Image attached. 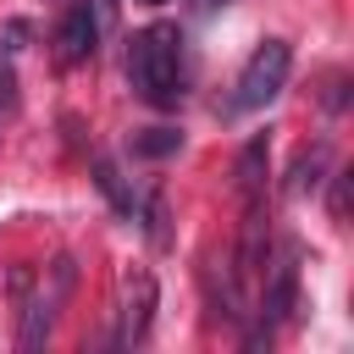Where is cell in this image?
I'll use <instances>...</instances> for the list:
<instances>
[{
    "label": "cell",
    "mask_w": 354,
    "mask_h": 354,
    "mask_svg": "<svg viewBox=\"0 0 354 354\" xmlns=\"http://www.w3.org/2000/svg\"><path fill=\"white\" fill-rule=\"evenodd\" d=\"M127 83L155 111H171L188 94V55H183L177 22H149L127 39Z\"/></svg>",
    "instance_id": "obj_1"
},
{
    "label": "cell",
    "mask_w": 354,
    "mask_h": 354,
    "mask_svg": "<svg viewBox=\"0 0 354 354\" xmlns=\"http://www.w3.org/2000/svg\"><path fill=\"white\" fill-rule=\"evenodd\" d=\"M288 66H293V44H288V39H260L254 55L243 61L238 83H232V111H266V105L282 94Z\"/></svg>",
    "instance_id": "obj_2"
},
{
    "label": "cell",
    "mask_w": 354,
    "mask_h": 354,
    "mask_svg": "<svg viewBox=\"0 0 354 354\" xmlns=\"http://www.w3.org/2000/svg\"><path fill=\"white\" fill-rule=\"evenodd\" d=\"M111 22V0H72L61 28H55V61L61 66H83L100 50V28Z\"/></svg>",
    "instance_id": "obj_3"
},
{
    "label": "cell",
    "mask_w": 354,
    "mask_h": 354,
    "mask_svg": "<svg viewBox=\"0 0 354 354\" xmlns=\"http://www.w3.org/2000/svg\"><path fill=\"white\" fill-rule=\"evenodd\" d=\"M266 271V288H260V332L249 337V343H260V337H271V326L277 321H288L293 315V304H299V254L288 249L282 260H271V266H260Z\"/></svg>",
    "instance_id": "obj_4"
},
{
    "label": "cell",
    "mask_w": 354,
    "mask_h": 354,
    "mask_svg": "<svg viewBox=\"0 0 354 354\" xmlns=\"http://www.w3.org/2000/svg\"><path fill=\"white\" fill-rule=\"evenodd\" d=\"M149 321H155V277L144 266H133L122 277V310H116V343L133 348L149 337Z\"/></svg>",
    "instance_id": "obj_5"
},
{
    "label": "cell",
    "mask_w": 354,
    "mask_h": 354,
    "mask_svg": "<svg viewBox=\"0 0 354 354\" xmlns=\"http://www.w3.org/2000/svg\"><path fill=\"white\" fill-rule=\"evenodd\" d=\"M266 160H271V138H266V133H254V138L238 149V166H232V177H238V194H243V199L266 188Z\"/></svg>",
    "instance_id": "obj_6"
},
{
    "label": "cell",
    "mask_w": 354,
    "mask_h": 354,
    "mask_svg": "<svg viewBox=\"0 0 354 354\" xmlns=\"http://www.w3.org/2000/svg\"><path fill=\"white\" fill-rule=\"evenodd\" d=\"M326 160H332V149H326V144H310V149L293 160V171H288V199L315 194V188L326 183Z\"/></svg>",
    "instance_id": "obj_7"
},
{
    "label": "cell",
    "mask_w": 354,
    "mask_h": 354,
    "mask_svg": "<svg viewBox=\"0 0 354 354\" xmlns=\"http://www.w3.org/2000/svg\"><path fill=\"white\" fill-rule=\"evenodd\" d=\"M94 188H100V194H105V199L116 205V216H138V199L127 194V183H122V171H116V166H111L105 155H94Z\"/></svg>",
    "instance_id": "obj_8"
},
{
    "label": "cell",
    "mask_w": 354,
    "mask_h": 354,
    "mask_svg": "<svg viewBox=\"0 0 354 354\" xmlns=\"http://www.w3.org/2000/svg\"><path fill=\"white\" fill-rule=\"evenodd\" d=\"M177 149H183V127H144L133 138V155H144V160H160V155H177Z\"/></svg>",
    "instance_id": "obj_9"
},
{
    "label": "cell",
    "mask_w": 354,
    "mask_h": 354,
    "mask_svg": "<svg viewBox=\"0 0 354 354\" xmlns=\"http://www.w3.org/2000/svg\"><path fill=\"white\" fill-rule=\"evenodd\" d=\"M348 183H354V171L343 166V171H332V221H348Z\"/></svg>",
    "instance_id": "obj_10"
},
{
    "label": "cell",
    "mask_w": 354,
    "mask_h": 354,
    "mask_svg": "<svg viewBox=\"0 0 354 354\" xmlns=\"http://www.w3.org/2000/svg\"><path fill=\"white\" fill-rule=\"evenodd\" d=\"M144 232L155 243H166V210H160V199H144Z\"/></svg>",
    "instance_id": "obj_11"
},
{
    "label": "cell",
    "mask_w": 354,
    "mask_h": 354,
    "mask_svg": "<svg viewBox=\"0 0 354 354\" xmlns=\"http://www.w3.org/2000/svg\"><path fill=\"white\" fill-rule=\"evenodd\" d=\"M11 105H17V77H11V61L0 55V116H6Z\"/></svg>",
    "instance_id": "obj_12"
},
{
    "label": "cell",
    "mask_w": 354,
    "mask_h": 354,
    "mask_svg": "<svg viewBox=\"0 0 354 354\" xmlns=\"http://www.w3.org/2000/svg\"><path fill=\"white\" fill-rule=\"evenodd\" d=\"M138 6H160V0H138Z\"/></svg>",
    "instance_id": "obj_13"
}]
</instances>
